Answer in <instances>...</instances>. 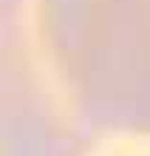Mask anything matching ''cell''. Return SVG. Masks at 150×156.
<instances>
[{"label": "cell", "mask_w": 150, "mask_h": 156, "mask_svg": "<svg viewBox=\"0 0 150 156\" xmlns=\"http://www.w3.org/2000/svg\"><path fill=\"white\" fill-rule=\"evenodd\" d=\"M51 74L91 131L150 133V0H37Z\"/></svg>", "instance_id": "cell-1"}, {"label": "cell", "mask_w": 150, "mask_h": 156, "mask_svg": "<svg viewBox=\"0 0 150 156\" xmlns=\"http://www.w3.org/2000/svg\"><path fill=\"white\" fill-rule=\"evenodd\" d=\"M88 139L51 74L37 0H0V156H82Z\"/></svg>", "instance_id": "cell-2"}]
</instances>
